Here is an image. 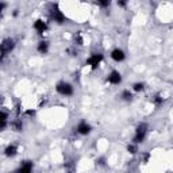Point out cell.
I'll return each instance as SVG.
<instances>
[{
  "instance_id": "2e32d148",
  "label": "cell",
  "mask_w": 173,
  "mask_h": 173,
  "mask_svg": "<svg viewBox=\"0 0 173 173\" xmlns=\"http://www.w3.org/2000/svg\"><path fill=\"white\" fill-rule=\"evenodd\" d=\"M123 97L126 100H130V99H131V93H130L129 91H124V92H123Z\"/></svg>"
},
{
  "instance_id": "7c38bea8",
  "label": "cell",
  "mask_w": 173,
  "mask_h": 173,
  "mask_svg": "<svg viewBox=\"0 0 173 173\" xmlns=\"http://www.w3.org/2000/svg\"><path fill=\"white\" fill-rule=\"evenodd\" d=\"M38 50H39L41 53L45 54V53L47 51V43H46V42H41V43H39V46H38Z\"/></svg>"
},
{
  "instance_id": "6da1fadb",
  "label": "cell",
  "mask_w": 173,
  "mask_h": 173,
  "mask_svg": "<svg viewBox=\"0 0 173 173\" xmlns=\"http://www.w3.org/2000/svg\"><path fill=\"white\" fill-rule=\"evenodd\" d=\"M146 129H147L146 124H139V126H138V129H137V135H135V138H134V141H135L137 143H139L143 141V138L146 135V131H147Z\"/></svg>"
},
{
  "instance_id": "52a82bcc",
  "label": "cell",
  "mask_w": 173,
  "mask_h": 173,
  "mask_svg": "<svg viewBox=\"0 0 173 173\" xmlns=\"http://www.w3.org/2000/svg\"><path fill=\"white\" fill-rule=\"evenodd\" d=\"M111 57H112L114 60L115 61H122L124 58V53L122 51V50H119V49H117V50H114L112 51V54H111Z\"/></svg>"
},
{
  "instance_id": "9c48e42d",
  "label": "cell",
  "mask_w": 173,
  "mask_h": 173,
  "mask_svg": "<svg viewBox=\"0 0 173 173\" xmlns=\"http://www.w3.org/2000/svg\"><path fill=\"white\" fill-rule=\"evenodd\" d=\"M34 27H35V30H37L39 34H42L43 31L46 30V24L43 23L42 20H37V22H35V24H34Z\"/></svg>"
},
{
  "instance_id": "8fae6325",
  "label": "cell",
  "mask_w": 173,
  "mask_h": 173,
  "mask_svg": "<svg viewBox=\"0 0 173 173\" xmlns=\"http://www.w3.org/2000/svg\"><path fill=\"white\" fill-rule=\"evenodd\" d=\"M15 153H16V147H15V146H8L6 149V154L8 157H10V156H15Z\"/></svg>"
},
{
  "instance_id": "7a4b0ae2",
  "label": "cell",
  "mask_w": 173,
  "mask_h": 173,
  "mask_svg": "<svg viewBox=\"0 0 173 173\" xmlns=\"http://www.w3.org/2000/svg\"><path fill=\"white\" fill-rule=\"evenodd\" d=\"M57 91L61 93V95H72L73 93V88L66 83H60L57 85Z\"/></svg>"
},
{
  "instance_id": "5bb4252c",
  "label": "cell",
  "mask_w": 173,
  "mask_h": 173,
  "mask_svg": "<svg viewBox=\"0 0 173 173\" xmlns=\"http://www.w3.org/2000/svg\"><path fill=\"white\" fill-rule=\"evenodd\" d=\"M97 3H99L102 7H107L108 4H110V0H97Z\"/></svg>"
},
{
  "instance_id": "9a60e30c",
  "label": "cell",
  "mask_w": 173,
  "mask_h": 173,
  "mask_svg": "<svg viewBox=\"0 0 173 173\" xmlns=\"http://www.w3.org/2000/svg\"><path fill=\"white\" fill-rule=\"evenodd\" d=\"M143 89V84H135V85H134V91H142Z\"/></svg>"
},
{
  "instance_id": "30bf717a",
  "label": "cell",
  "mask_w": 173,
  "mask_h": 173,
  "mask_svg": "<svg viewBox=\"0 0 173 173\" xmlns=\"http://www.w3.org/2000/svg\"><path fill=\"white\" fill-rule=\"evenodd\" d=\"M31 169H33V164L31 162H24L23 165L19 168V172L20 173H27V172H30Z\"/></svg>"
},
{
  "instance_id": "4fadbf2b",
  "label": "cell",
  "mask_w": 173,
  "mask_h": 173,
  "mask_svg": "<svg viewBox=\"0 0 173 173\" xmlns=\"http://www.w3.org/2000/svg\"><path fill=\"white\" fill-rule=\"evenodd\" d=\"M6 123H7V114L3 111V112H1V126H0L1 127V130L6 127Z\"/></svg>"
},
{
  "instance_id": "e0dca14e",
  "label": "cell",
  "mask_w": 173,
  "mask_h": 173,
  "mask_svg": "<svg viewBox=\"0 0 173 173\" xmlns=\"http://www.w3.org/2000/svg\"><path fill=\"white\" fill-rule=\"evenodd\" d=\"M129 152H130V153H135V152H137V147L131 145V146H129Z\"/></svg>"
},
{
  "instance_id": "ac0fdd59",
  "label": "cell",
  "mask_w": 173,
  "mask_h": 173,
  "mask_svg": "<svg viewBox=\"0 0 173 173\" xmlns=\"http://www.w3.org/2000/svg\"><path fill=\"white\" fill-rule=\"evenodd\" d=\"M118 4H119L120 7H124V6H126V0H119V1H118Z\"/></svg>"
},
{
  "instance_id": "8992f818",
  "label": "cell",
  "mask_w": 173,
  "mask_h": 173,
  "mask_svg": "<svg viewBox=\"0 0 173 173\" xmlns=\"http://www.w3.org/2000/svg\"><path fill=\"white\" fill-rule=\"evenodd\" d=\"M120 80H122V77H120V74L118 73V72H112V73L108 76V81H110L111 84H119Z\"/></svg>"
},
{
  "instance_id": "ba28073f",
  "label": "cell",
  "mask_w": 173,
  "mask_h": 173,
  "mask_svg": "<svg viewBox=\"0 0 173 173\" xmlns=\"http://www.w3.org/2000/svg\"><path fill=\"white\" fill-rule=\"evenodd\" d=\"M77 131H79L80 134H88L91 131V127L88 126L86 123H84V122H83V123L79 124V127H77Z\"/></svg>"
},
{
  "instance_id": "3957f363",
  "label": "cell",
  "mask_w": 173,
  "mask_h": 173,
  "mask_svg": "<svg viewBox=\"0 0 173 173\" xmlns=\"http://www.w3.org/2000/svg\"><path fill=\"white\" fill-rule=\"evenodd\" d=\"M14 49V41L12 39H4L3 41V43H1V54H3V58H4V56H6L8 51H11V50Z\"/></svg>"
},
{
  "instance_id": "277c9868",
  "label": "cell",
  "mask_w": 173,
  "mask_h": 173,
  "mask_svg": "<svg viewBox=\"0 0 173 173\" xmlns=\"http://www.w3.org/2000/svg\"><path fill=\"white\" fill-rule=\"evenodd\" d=\"M51 18H53L54 20H57L58 23H62L64 22V15L60 12V10H58L57 6L51 7Z\"/></svg>"
},
{
  "instance_id": "5b68a950",
  "label": "cell",
  "mask_w": 173,
  "mask_h": 173,
  "mask_svg": "<svg viewBox=\"0 0 173 173\" xmlns=\"http://www.w3.org/2000/svg\"><path fill=\"white\" fill-rule=\"evenodd\" d=\"M102 58H103V57L100 56V54H93L89 60H88V64L92 66V69H96V66L99 65V62L102 61Z\"/></svg>"
}]
</instances>
